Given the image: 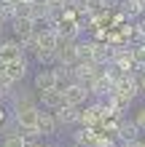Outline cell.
<instances>
[{"mask_svg":"<svg viewBox=\"0 0 145 147\" xmlns=\"http://www.w3.org/2000/svg\"><path fill=\"white\" fill-rule=\"evenodd\" d=\"M38 105L27 96H16V112H14V120L19 126V134L24 139H38L40 131H38Z\"/></svg>","mask_w":145,"mask_h":147,"instance_id":"obj_1","label":"cell"},{"mask_svg":"<svg viewBox=\"0 0 145 147\" xmlns=\"http://www.w3.org/2000/svg\"><path fill=\"white\" fill-rule=\"evenodd\" d=\"M137 94H140L137 72H124V75H121V80L116 83V96H118V102L126 107V105H132V102L137 99Z\"/></svg>","mask_w":145,"mask_h":147,"instance_id":"obj_2","label":"cell"},{"mask_svg":"<svg viewBox=\"0 0 145 147\" xmlns=\"http://www.w3.org/2000/svg\"><path fill=\"white\" fill-rule=\"evenodd\" d=\"M91 96L89 94V86H83V83H67L65 88H62V99H65V105H70V107H81V105H86V99Z\"/></svg>","mask_w":145,"mask_h":147,"instance_id":"obj_3","label":"cell"},{"mask_svg":"<svg viewBox=\"0 0 145 147\" xmlns=\"http://www.w3.org/2000/svg\"><path fill=\"white\" fill-rule=\"evenodd\" d=\"M99 75H102V67H97L94 62H78V64L73 67L75 83H83V86H91Z\"/></svg>","mask_w":145,"mask_h":147,"instance_id":"obj_4","label":"cell"},{"mask_svg":"<svg viewBox=\"0 0 145 147\" xmlns=\"http://www.w3.org/2000/svg\"><path fill=\"white\" fill-rule=\"evenodd\" d=\"M102 120H108V112H105V107H102V102H94V105H89L86 110H81L78 123H81V126L94 128V126H99V123H102Z\"/></svg>","mask_w":145,"mask_h":147,"instance_id":"obj_5","label":"cell"},{"mask_svg":"<svg viewBox=\"0 0 145 147\" xmlns=\"http://www.w3.org/2000/svg\"><path fill=\"white\" fill-rule=\"evenodd\" d=\"M57 64H62V67H75V64H78L75 40H59V48H57Z\"/></svg>","mask_w":145,"mask_h":147,"instance_id":"obj_6","label":"cell"},{"mask_svg":"<svg viewBox=\"0 0 145 147\" xmlns=\"http://www.w3.org/2000/svg\"><path fill=\"white\" fill-rule=\"evenodd\" d=\"M113 54H116V46L110 43H102V40H94V51H91V62L97 67H105L113 62Z\"/></svg>","mask_w":145,"mask_h":147,"instance_id":"obj_7","label":"cell"},{"mask_svg":"<svg viewBox=\"0 0 145 147\" xmlns=\"http://www.w3.org/2000/svg\"><path fill=\"white\" fill-rule=\"evenodd\" d=\"M110 64L118 67L121 72H134L137 67H134V59H132V46H121V48H116L113 62H110Z\"/></svg>","mask_w":145,"mask_h":147,"instance_id":"obj_8","label":"cell"},{"mask_svg":"<svg viewBox=\"0 0 145 147\" xmlns=\"http://www.w3.org/2000/svg\"><path fill=\"white\" fill-rule=\"evenodd\" d=\"M24 56V48H22V43L11 38V40H0V62L8 64V62H14V59H19Z\"/></svg>","mask_w":145,"mask_h":147,"instance_id":"obj_9","label":"cell"},{"mask_svg":"<svg viewBox=\"0 0 145 147\" xmlns=\"http://www.w3.org/2000/svg\"><path fill=\"white\" fill-rule=\"evenodd\" d=\"M116 136L121 142H140V128H137L134 120L121 118V120H118V128H116Z\"/></svg>","mask_w":145,"mask_h":147,"instance_id":"obj_10","label":"cell"},{"mask_svg":"<svg viewBox=\"0 0 145 147\" xmlns=\"http://www.w3.org/2000/svg\"><path fill=\"white\" fill-rule=\"evenodd\" d=\"M38 96H40V107L43 110H59L65 105V99H62V88H48V91H38Z\"/></svg>","mask_w":145,"mask_h":147,"instance_id":"obj_11","label":"cell"},{"mask_svg":"<svg viewBox=\"0 0 145 147\" xmlns=\"http://www.w3.org/2000/svg\"><path fill=\"white\" fill-rule=\"evenodd\" d=\"M11 30H14V38L19 40V43H24L27 38H32L35 35V24H32V19H16L11 22Z\"/></svg>","mask_w":145,"mask_h":147,"instance_id":"obj_12","label":"cell"},{"mask_svg":"<svg viewBox=\"0 0 145 147\" xmlns=\"http://www.w3.org/2000/svg\"><path fill=\"white\" fill-rule=\"evenodd\" d=\"M54 118L59 126H75L81 118V107H70V105H62L59 110H54Z\"/></svg>","mask_w":145,"mask_h":147,"instance_id":"obj_13","label":"cell"},{"mask_svg":"<svg viewBox=\"0 0 145 147\" xmlns=\"http://www.w3.org/2000/svg\"><path fill=\"white\" fill-rule=\"evenodd\" d=\"M57 118H54V112H51V110H43V107H40L38 110V131L40 134H43V136H51V134H54L57 131Z\"/></svg>","mask_w":145,"mask_h":147,"instance_id":"obj_14","label":"cell"},{"mask_svg":"<svg viewBox=\"0 0 145 147\" xmlns=\"http://www.w3.org/2000/svg\"><path fill=\"white\" fill-rule=\"evenodd\" d=\"M89 94H97V96H102V99H105L108 94H116V83L110 80V78H108L105 72H102V75L97 78V80L89 86Z\"/></svg>","mask_w":145,"mask_h":147,"instance_id":"obj_15","label":"cell"},{"mask_svg":"<svg viewBox=\"0 0 145 147\" xmlns=\"http://www.w3.org/2000/svg\"><path fill=\"white\" fill-rule=\"evenodd\" d=\"M3 70H5V75L16 83V80H22V78L27 75V59H24V56H19V59H14V62L3 64Z\"/></svg>","mask_w":145,"mask_h":147,"instance_id":"obj_16","label":"cell"},{"mask_svg":"<svg viewBox=\"0 0 145 147\" xmlns=\"http://www.w3.org/2000/svg\"><path fill=\"white\" fill-rule=\"evenodd\" d=\"M48 88H59L54 70H40L35 75V91H48Z\"/></svg>","mask_w":145,"mask_h":147,"instance_id":"obj_17","label":"cell"},{"mask_svg":"<svg viewBox=\"0 0 145 147\" xmlns=\"http://www.w3.org/2000/svg\"><path fill=\"white\" fill-rule=\"evenodd\" d=\"M121 13L126 16V19H142L145 16L142 5L137 3V0H121Z\"/></svg>","mask_w":145,"mask_h":147,"instance_id":"obj_18","label":"cell"},{"mask_svg":"<svg viewBox=\"0 0 145 147\" xmlns=\"http://www.w3.org/2000/svg\"><path fill=\"white\" fill-rule=\"evenodd\" d=\"M97 136H99V134L94 131V128H89V126H81L78 131L73 134V139H75V144L81 147V144H94V142H97Z\"/></svg>","mask_w":145,"mask_h":147,"instance_id":"obj_19","label":"cell"},{"mask_svg":"<svg viewBox=\"0 0 145 147\" xmlns=\"http://www.w3.org/2000/svg\"><path fill=\"white\" fill-rule=\"evenodd\" d=\"M75 51H78V62H91L94 40H75Z\"/></svg>","mask_w":145,"mask_h":147,"instance_id":"obj_20","label":"cell"},{"mask_svg":"<svg viewBox=\"0 0 145 147\" xmlns=\"http://www.w3.org/2000/svg\"><path fill=\"white\" fill-rule=\"evenodd\" d=\"M3 147H27V139H24L22 134L11 131V134H5V139H3Z\"/></svg>","mask_w":145,"mask_h":147,"instance_id":"obj_21","label":"cell"},{"mask_svg":"<svg viewBox=\"0 0 145 147\" xmlns=\"http://www.w3.org/2000/svg\"><path fill=\"white\" fill-rule=\"evenodd\" d=\"M35 59L40 64H54L57 62V51H46V48H38L35 51Z\"/></svg>","mask_w":145,"mask_h":147,"instance_id":"obj_22","label":"cell"},{"mask_svg":"<svg viewBox=\"0 0 145 147\" xmlns=\"http://www.w3.org/2000/svg\"><path fill=\"white\" fill-rule=\"evenodd\" d=\"M14 16H16L14 5H8V3H0V22H3V24H11V22H14Z\"/></svg>","mask_w":145,"mask_h":147,"instance_id":"obj_23","label":"cell"},{"mask_svg":"<svg viewBox=\"0 0 145 147\" xmlns=\"http://www.w3.org/2000/svg\"><path fill=\"white\" fill-rule=\"evenodd\" d=\"M94 147H118V144H116V139H113L110 134H108V136H105V134H99V136H97V142H94Z\"/></svg>","mask_w":145,"mask_h":147,"instance_id":"obj_24","label":"cell"},{"mask_svg":"<svg viewBox=\"0 0 145 147\" xmlns=\"http://www.w3.org/2000/svg\"><path fill=\"white\" fill-rule=\"evenodd\" d=\"M134 123H137L140 131H145V107H140V110H137V115H134Z\"/></svg>","mask_w":145,"mask_h":147,"instance_id":"obj_25","label":"cell"},{"mask_svg":"<svg viewBox=\"0 0 145 147\" xmlns=\"http://www.w3.org/2000/svg\"><path fill=\"white\" fill-rule=\"evenodd\" d=\"M137 80H140V91H145V70L137 75Z\"/></svg>","mask_w":145,"mask_h":147,"instance_id":"obj_26","label":"cell"},{"mask_svg":"<svg viewBox=\"0 0 145 147\" xmlns=\"http://www.w3.org/2000/svg\"><path fill=\"white\" fill-rule=\"evenodd\" d=\"M0 3H8V5H16L19 0H0Z\"/></svg>","mask_w":145,"mask_h":147,"instance_id":"obj_27","label":"cell"},{"mask_svg":"<svg viewBox=\"0 0 145 147\" xmlns=\"http://www.w3.org/2000/svg\"><path fill=\"white\" fill-rule=\"evenodd\" d=\"M3 30H5V24H3V22H0V35H3Z\"/></svg>","mask_w":145,"mask_h":147,"instance_id":"obj_28","label":"cell"},{"mask_svg":"<svg viewBox=\"0 0 145 147\" xmlns=\"http://www.w3.org/2000/svg\"><path fill=\"white\" fill-rule=\"evenodd\" d=\"M137 147H145V142H142V139H140V142H137Z\"/></svg>","mask_w":145,"mask_h":147,"instance_id":"obj_29","label":"cell"},{"mask_svg":"<svg viewBox=\"0 0 145 147\" xmlns=\"http://www.w3.org/2000/svg\"><path fill=\"white\" fill-rule=\"evenodd\" d=\"M19 3H35V0H19Z\"/></svg>","mask_w":145,"mask_h":147,"instance_id":"obj_30","label":"cell"},{"mask_svg":"<svg viewBox=\"0 0 145 147\" xmlns=\"http://www.w3.org/2000/svg\"><path fill=\"white\" fill-rule=\"evenodd\" d=\"M70 147H78V144H70Z\"/></svg>","mask_w":145,"mask_h":147,"instance_id":"obj_31","label":"cell"},{"mask_svg":"<svg viewBox=\"0 0 145 147\" xmlns=\"http://www.w3.org/2000/svg\"><path fill=\"white\" fill-rule=\"evenodd\" d=\"M0 67H3V62H0Z\"/></svg>","mask_w":145,"mask_h":147,"instance_id":"obj_32","label":"cell"}]
</instances>
